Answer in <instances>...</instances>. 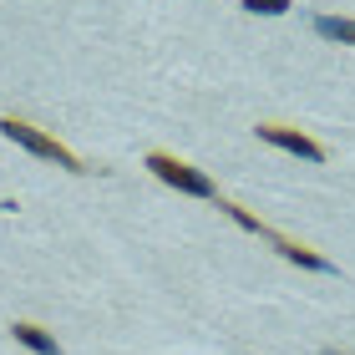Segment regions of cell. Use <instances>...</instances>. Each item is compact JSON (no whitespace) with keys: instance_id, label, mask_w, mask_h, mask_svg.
<instances>
[{"instance_id":"52a82bcc","label":"cell","mask_w":355,"mask_h":355,"mask_svg":"<svg viewBox=\"0 0 355 355\" xmlns=\"http://www.w3.org/2000/svg\"><path fill=\"white\" fill-rule=\"evenodd\" d=\"M218 208H223V214H229V218L239 223V229H249V234H259V239H274V234L264 229V223H259V218L249 214V208H239V203H218Z\"/></svg>"},{"instance_id":"7a4b0ae2","label":"cell","mask_w":355,"mask_h":355,"mask_svg":"<svg viewBox=\"0 0 355 355\" xmlns=\"http://www.w3.org/2000/svg\"><path fill=\"white\" fill-rule=\"evenodd\" d=\"M148 168L163 178L168 188H178V193H193V198H214V178L198 173V168H188V163H178V157H168V153H153V157H148Z\"/></svg>"},{"instance_id":"ba28073f","label":"cell","mask_w":355,"mask_h":355,"mask_svg":"<svg viewBox=\"0 0 355 355\" xmlns=\"http://www.w3.org/2000/svg\"><path fill=\"white\" fill-rule=\"evenodd\" d=\"M244 10H254V15H284L289 0H244Z\"/></svg>"},{"instance_id":"9c48e42d","label":"cell","mask_w":355,"mask_h":355,"mask_svg":"<svg viewBox=\"0 0 355 355\" xmlns=\"http://www.w3.org/2000/svg\"><path fill=\"white\" fill-rule=\"evenodd\" d=\"M325 355H345V350H325Z\"/></svg>"},{"instance_id":"8992f818","label":"cell","mask_w":355,"mask_h":355,"mask_svg":"<svg viewBox=\"0 0 355 355\" xmlns=\"http://www.w3.org/2000/svg\"><path fill=\"white\" fill-rule=\"evenodd\" d=\"M315 36L340 41V46H355V21H345V15H315Z\"/></svg>"},{"instance_id":"6da1fadb","label":"cell","mask_w":355,"mask_h":355,"mask_svg":"<svg viewBox=\"0 0 355 355\" xmlns=\"http://www.w3.org/2000/svg\"><path fill=\"white\" fill-rule=\"evenodd\" d=\"M0 132H6L15 148H26V153H36V157H51V163H56V168H67V173H87V168H82V157H76L71 148H61L56 137H46L41 127H31V122L6 117V122H0Z\"/></svg>"},{"instance_id":"5b68a950","label":"cell","mask_w":355,"mask_h":355,"mask_svg":"<svg viewBox=\"0 0 355 355\" xmlns=\"http://www.w3.org/2000/svg\"><path fill=\"white\" fill-rule=\"evenodd\" d=\"M10 335H15V345H26V350H36V355H61L56 335H46L41 325H26V320H15Z\"/></svg>"},{"instance_id":"3957f363","label":"cell","mask_w":355,"mask_h":355,"mask_svg":"<svg viewBox=\"0 0 355 355\" xmlns=\"http://www.w3.org/2000/svg\"><path fill=\"white\" fill-rule=\"evenodd\" d=\"M259 142H269V148H284V153L304 157V163H325V148H320V142H310L304 132H289V127H259Z\"/></svg>"},{"instance_id":"277c9868","label":"cell","mask_w":355,"mask_h":355,"mask_svg":"<svg viewBox=\"0 0 355 355\" xmlns=\"http://www.w3.org/2000/svg\"><path fill=\"white\" fill-rule=\"evenodd\" d=\"M269 244H274V249H279V254H284V259H289V264H304V269H320V274H330V269H335V264L325 259V254H315V249H304V244H295V239H279V234H274V239H269Z\"/></svg>"}]
</instances>
